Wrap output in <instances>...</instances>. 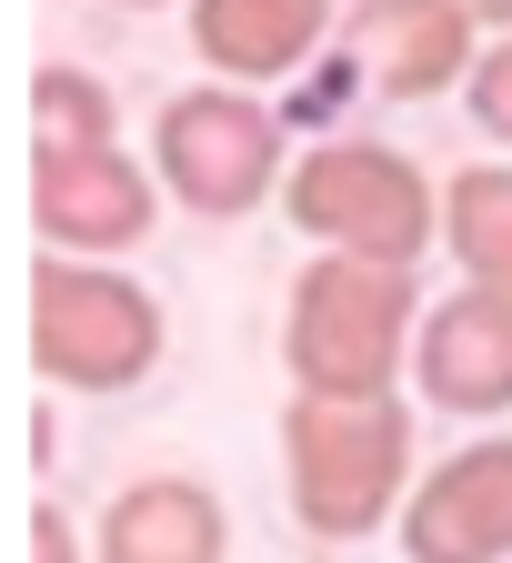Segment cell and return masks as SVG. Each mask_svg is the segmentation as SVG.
I'll use <instances>...</instances> for the list:
<instances>
[{"mask_svg":"<svg viewBox=\"0 0 512 563\" xmlns=\"http://www.w3.org/2000/svg\"><path fill=\"white\" fill-rule=\"evenodd\" d=\"M91 563H232V504L201 473H141L101 504Z\"/></svg>","mask_w":512,"mask_h":563,"instance_id":"cell-10","label":"cell"},{"mask_svg":"<svg viewBox=\"0 0 512 563\" xmlns=\"http://www.w3.org/2000/svg\"><path fill=\"white\" fill-rule=\"evenodd\" d=\"M342 60L372 81L382 101H443L472 81L482 60V21L463 11V0H352L342 21Z\"/></svg>","mask_w":512,"mask_h":563,"instance_id":"cell-7","label":"cell"},{"mask_svg":"<svg viewBox=\"0 0 512 563\" xmlns=\"http://www.w3.org/2000/svg\"><path fill=\"white\" fill-rule=\"evenodd\" d=\"M402 563H512V433H482L412 483Z\"/></svg>","mask_w":512,"mask_h":563,"instance_id":"cell-8","label":"cell"},{"mask_svg":"<svg viewBox=\"0 0 512 563\" xmlns=\"http://www.w3.org/2000/svg\"><path fill=\"white\" fill-rule=\"evenodd\" d=\"M281 222L312 232V252H361V262H422L443 232V191L422 181L392 141H312L281 181Z\"/></svg>","mask_w":512,"mask_h":563,"instance_id":"cell-4","label":"cell"},{"mask_svg":"<svg viewBox=\"0 0 512 563\" xmlns=\"http://www.w3.org/2000/svg\"><path fill=\"white\" fill-rule=\"evenodd\" d=\"M332 0H191V51L211 60V81H291L312 70V51L332 41Z\"/></svg>","mask_w":512,"mask_h":563,"instance_id":"cell-11","label":"cell"},{"mask_svg":"<svg viewBox=\"0 0 512 563\" xmlns=\"http://www.w3.org/2000/svg\"><path fill=\"white\" fill-rule=\"evenodd\" d=\"M281 483H291V523H302L312 543H361L402 523L412 504V402L402 393H291L281 412Z\"/></svg>","mask_w":512,"mask_h":563,"instance_id":"cell-1","label":"cell"},{"mask_svg":"<svg viewBox=\"0 0 512 563\" xmlns=\"http://www.w3.org/2000/svg\"><path fill=\"white\" fill-rule=\"evenodd\" d=\"M463 11H472V21H482V31H492V41H502V31H512V0H463Z\"/></svg>","mask_w":512,"mask_h":563,"instance_id":"cell-16","label":"cell"},{"mask_svg":"<svg viewBox=\"0 0 512 563\" xmlns=\"http://www.w3.org/2000/svg\"><path fill=\"white\" fill-rule=\"evenodd\" d=\"M412 393L432 412H463V422H492L512 412V302L463 282L453 302L422 312V342H412Z\"/></svg>","mask_w":512,"mask_h":563,"instance_id":"cell-9","label":"cell"},{"mask_svg":"<svg viewBox=\"0 0 512 563\" xmlns=\"http://www.w3.org/2000/svg\"><path fill=\"white\" fill-rule=\"evenodd\" d=\"M111 141H121L111 81H91L81 60H41L31 70V152H111Z\"/></svg>","mask_w":512,"mask_h":563,"instance_id":"cell-13","label":"cell"},{"mask_svg":"<svg viewBox=\"0 0 512 563\" xmlns=\"http://www.w3.org/2000/svg\"><path fill=\"white\" fill-rule=\"evenodd\" d=\"M422 342V282L412 262H361V252H312L281 302V373L291 393H402Z\"/></svg>","mask_w":512,"mask_h":563,"instance_id":"cell-2","label":"cell"},{"mask_svg":"<svg viewBox=\"0 0 512 563\" xmlns=\"http://www.w3.org/2000/svg\"><path fill=\"white\" fill-rule=\"evenodd\" d=\"M31 543H21V563H81V523H70L60 504H31V523H21Z\"/></svg>","mask_w":512,"mask_h":563,"instance_id":"cell-15","label":"cell"},{"mask_svg":"<svg viewBox=\"0 0 512 563\" xmlns=\"http://www.w3.org/2000/svg\"><path fill=\"white\" fill-rule=\"evenodd\" d=\"M111 11H162V0H111Z\"/></svg>","mask_w":512,"mask_h":563,"instance_id":"cell-17","label":"cell"},{"mask_svg":"<svg viewBox=\"0 0 512 563\" xmlns=\"http://www.w3.org/2000/svg\"><path fill=\"white\" fill-rule=\"evenodd\" d=\"M162 302L141 292L121 262H91V252H41L31 262V373L51 393H141L162 373Z\"/></svg>","mask_w":512,"mask_h":563,"instance_id":"cell-3","label":"cell"},{"mask_svg":"<svg viewBox=\"0 0 512 563\" xmlns=\"http://www.w3.org/2000/svg\"><path fill=\"white\" fill-rule=\"evenodd\" d=\"M162 172L131 162L121 141L111 152H31V232L41 252H91V262H121L152 242L162 222Z\"/></svg>","mask_w":512,"mask_h":563,"instance_id":"cell-6","label":"cell"},{"mask_svg":"<svg viewBox=\"0 0 512 563\" xmlns=\"http://www.w3.org/2000/svg\"><path fill=\"white\" fill-rule=\"evenodd\" d=\"M443 252L463 262V282L512 302V162H463L443 181Z\"/></svg>","mask_w":512,"mask_h":563,"instance_id":"cell-12","label":"cell"},{"mask_svg":"<svg viewBox=\"0 0 512 563\" xmlns=\"http://www.w3.org/2000/svg\"><path fill=\"white\" fill-rule=\"evenodd\" d=\"M463 101H472V131H492L502 152H512V31H502V41H482V60H472Z\"/></svg>","mask_w":512,"mask_h":563,"instance_id":"cell-14","label":"cell"},{"mask_svg":"<svg viewBox=\"0 0 512 563\" xmlns=\"http://www.w3.org/2000/svg\"><path fill=\"white\" fill-rule=\"evenodd\" d=\"M152 172L181 211L201 222H252V211L291 181V141H281V111L252 91V81H201V91H171L162 121H152Z\"/></svg>","mask_w":512,"mask_h":563,"instance_id":"cell-5","label":"cell"}]
</instances>
